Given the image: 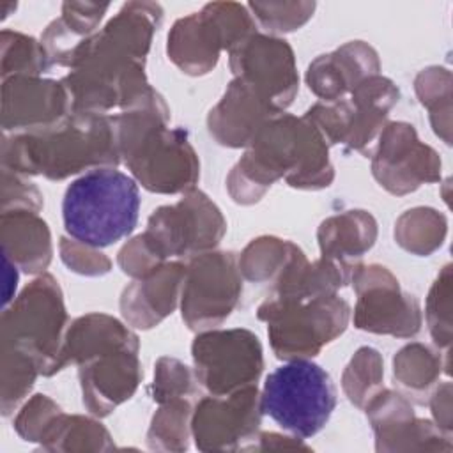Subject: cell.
<instances>
[{"label":"cell","instance_id":"1","mask_svg":"<svg viewBox=\"0 0 453 453\" xmlns=\"http://www.w3.org/2000/svg\"><path fill=\"white\" fill-rule=\"evenodd\" d=\"M140 212L138 184L127 173L101 166L73 180L62 200L64 228L74 242L104 248L127 237Z\"/></svg>","mask_w":453,"mask_h":453},{"label":"cell","instance_id":"2","mask_svg":"<svg viewBox=\"0 0 453 453\" xmlns=\"http://www.w3.org/2000/svg\"><path fill=\"white\" fill-rule=\"evenodd\" d=\"M260 412L283 430L308 439L319 434L336 407V389L329 373L304 357L273 370L258 398Z\"/></svg>","mask_w":453,"mask_h":453},{"label":"cell","instance_id":"3","mask_svg":"<svg viewBox=\"0 0 453 453\" xmlns=\"http://www.w3.org/2000/svg\"><path fill=\"white\" fill-rule=\"evenodd\" d=\"M271 322V340L278 357L299 359L315 356L322 343L345 329L349 306L336 296L313 297L310 304L299 299L267 301L258 313Z\"/></svg>","mask_w":453,"mask_h":453},{"label":"cell","instance_id":"4","mask_svg":"<svg viewBox=\"0 0 453 453\" xmlns=\"http://www.w3.org/2000/svg\"><path fill=\"white\" fill-rule=\"evenodd\" d=\"M258 338L248 331L209 333L196 338V375L216 395L257 380L262 370Z\"/></svg>","mask_w":453,"mask_h":453},{"label":"cell","instance_id":"5","mask_svg":"<svg viewBox=\"0 0 453 453\" xmlns=\"http://www.w3.org/2000/svg\"><path fill=\"white\" fill-rule=\"evenodd\" d=\"M230 255L211 253L191 264L182 297V315L189 327L216 324L230 313L241 287Z\"/></svg>","mask_w":453,"mask_h":453},{"label":"cell","instance_id":"6","mask_svg":"<svg viewBox=\"0 0 453 453\" xmlns=\"http://www.w3.org/2000/svg\"><path fill=\"white\" fill-rule=\"evenodd\" d=\"M412 296H400L396 281L359 294L356 324L361 329L409 336L419 329V308Z\"/></svg>","mask_w":453,"mask_h":453}]
</instances>
